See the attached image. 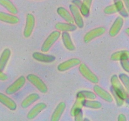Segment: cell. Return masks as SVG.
<instances>
[{
    "mask_svg": "<svg viewBox=\"0 0 129 121\" xmlns=\"http://www.w3.org/2000/svg\"><path fill=\"white\" fill-rule=\"evenodd\" d=\"M0 21L9 24H16L20 21V19L13 14L0 11Z\"/></svg>",
    "mask_w": 129,
    "mask_h": 121,
    "instance_id": "cell-16",
    "label": "cell"
},
{
    "mask_svg": "<svg viewBox=\"0 0 129 121\" xmlns=\"http://www.w3.org/2000/svg\"><path fill=\"white\" fill-rule=\"evenodd\" d=\"M69 9L71 12V15L73 16L74 21L76 23L77 26L79 28H83L84 26V21H83V16L81 13L79 11V10L76 5L74 4H71L69 6Z\"/></svg>",
    "mask_w": 129,
    "mask_h": 121,
    "instance_id": "cell-8",
    "label": "cell"
},
{
    "mask_svg": "<svg viewBox=\"0 0 129 121\" xmlns=\"http://www.w3.org/2000/svg\"><path fill=\"white\" fill-rule=\"evenodd\" d=\"M122 2L124 3L125 5L126 10L128 11L129 10V0H122Z\"/></svg>",
    "mask_w": 129,
    "mask_h": 121,
    "instance_id": "cell-37",
    "label": "cell"
},
{
    "mask_svg": "<svg viewBox=\"0 0 129 121\" xmlns=\"http://www.w3.org/2000/svg\"><path fill=\"white\" fill-rule=\"evenodd\" d=\"M62 39L63 44L68 50L70 51H73L76 49L75 45L73 44L70 35L67 32H64L62 34Z\"/></svg>",
    "mask_w": 129,
    "mask_h": 121,
    "instance_id": "cell-20",
    "label": "cell"
},
{
    "mask_svg": "<svg viewBox=\"0 0 129 121\" xmlns=\"http://www.w3.org/2000/svg\"><path fill=\"white\" fill-rule=\"evenodd\" d=\"M111 84H112V89L115 92V93L119 96L124 101L128 102V92L125 89V87L122 85L120 81L119 78L117 74H113L111 78Z\"/></svg>",
    "mask_w": 129,
    "mask_h": 121,
    "instance_id": "cell-1",
    "label": "cell"
},
{
    "mask_svg": "<svg viewBox=\"0 0 129 121\" xmlns=\"http://www.w3.org/2000/svg\"><path fill=\"white\" fill-rule=\"evenodd\" d=\"M66 103L65 102H61L57 105L55 109L54 110L52 115L51 117V121H58L60 120L62 115L64 113L66 109Z\"/></svg>",
    "mask_w": 129,
    "mask_h": 121,
    "instance_id": "cell-17",
    "label": "cell"
},
{
    "mask_svg": "<svg viewBox=\"0 0 129 121\" xmlns=\"http://www.w3.org/2000/svg\"><path fill=\"white\" fill-rule=\"evenodd\" d=\"M123 23H124V21H123V18L121 17V16H118L114 21L113 23L112 24V26L110 29V35L113 37H115L116 35H118V34L120 32L122 26H123Z\"/></svg>",
    "mask_w": 129,
    "mask_h": 121,
    "instance_id": "cell-12",
    "label": "cell"
},
{
    "mask_svg": "<svg viewBox=\"0 0 129 121\" xmlns=\"http://www.w3.org/2000/svg\"><path fill=\"white\" fill-rule=\"evenodd\" d=\"M110 89H111V92H112V95L114 97L115 100V101H116V103H117V106H118V107H122V106L123 105V103H124V100H123V99H122V98H121L119 96L117 95L115 93L114 91L112 89V88H110Z\"/></svg>",
    "mask_w": 129,
    "mask_h": 121,
    "instance_id": "cell-30",
    "label": "cell"
},
{
    "mask_svg": "<svg viewBox=\"0 0 129 121\" xmlns=\"http://www.w3.org/2000/svg\"><path fill=\"white\" fill-rule=\"evenodd\" d=\"M57 13L58 15L64 19L67 23H74V19L71 14L69 12L68 10L63 7H59L57 9Z\"/></svg>",
    "mask_w": 129,
    "mask_h": 121,
    "instance_id": "cell-18",
    "label": "cell"
},
{
    "mask_svg": "<svg viewBox=\"0 0 129 121\" xmlns=\"http://www.w3.org/2000/svg\"><path fill=\"white\" fill-rule=\"evenodd\" d=\"M119 13H120V15L123 16V17H128V11H127V10H126L125 8L123 9V10H121Z\"/></svg>",
    "mask_w": 129,
    "mask_h": 121,
    "instance_id": "cell-34",
    "label": "cell"
},
{
    "mask_svg": "<svg viewBox=\"0 0 129 121\" xmlns=\"http://www.w3.org/2000/svg\"><path fill=\"white\" fill-rule=\"evenodd\" d=\"M8 78V76L5 73H4L3 72L0 71V80L5 81L7 80Z\"/></svg>",
    "mask_w": 129,
    "mask_h": 121,
    "instance_id": "cell-33",
    "label": "cell"
},
{
    "mask_svg": "<svg viewBox=\"0 0 129 121\" xmlns=\"http://www.w3.org/2000/svg\"><path fill=\"white\" fill-rule=\"evenodd\" d=\"M0 5L3 6L13 15H16L18 13L17 8L10 0H0Z\"/></svg>",
    "mask_w": 129,
    "mask_h": 121,
    "instance_id": "cell-26",
    "label": "cell"
},
{
    "mask_svg": "<svg viewBox=\"0 0 129 121\" xmlns=\"http://www.w3.org/2000/svg\"><path fill=\"white\" fill-rule=\"evenodd\" d=\"M120 64L122 68L126 72H129V61L128 59H124V60H120Z\"/></svg>",
    "mask_w": 129,
    "mask_h": 121,
    "instance_id": "cell-31",
    "label": "cell"
},
{
    "mask_svg": "<svg viewBox=\"0 0 129 121\" xmlns=\"http://www.w3.org/2000/svg\"><path fill=\"white\" fill-rule=\"evenodd\" d=\"M26 79L37 88L38 90L42 93L47 92L48 88L45 83L38 76L34 74H30L26 76Z\"/></svg>",
    "mask_w": 129,
    "mask_h": 121,
    "instance_id": "cell-4",
    "label": "cell"
},
{
    "mask_svg": "<svg viewBox=\"0 0 129 121\" xmlns=\"http://www.w3.org/2000/svg\"><path fill=\"white\" fill-rule=\"evenodd\" d=\"M60 35H61V34H60V31L55 30V31L52 32L43 43L41 47L42 51L44 52H47L49 51L50 48L52 47V46L59 39Z\"/></svg>",
    "mask_w": 129,
    "mask_h": 121,
    "instance_id": "cell-3",
    "label": "cell"
},
{
    "mask_svg": "<svg viewBox=\"0 0 129 121\" xmlns=\"http://www.w3.org/2000/svg\"><path fill=\"white\" fill-rule=\"evenodd\" d=\"M55 28L58 31L62 32H73L77 29L76 25L74 23H62L59 22L56 23Z\"/></svg>",
    "mask_w": 129,
    "mask_h": 121,
    "instance_id": "cell-19",
    "label": "cell"
},
{
    "mask_svg": "<svg viewBox=\"0 0 129 121\" xmlns=\"http://www.w3.org/2000/svg\"><path fill=\"white\" fill-rule=\"evenodd\" d=\"M79 65V71L84 78L94 84H97L99 82L98 76L91 71L86 64L84 63H80Z\"/></svg>",
    "mask_w": 129,
    "mask_h": 121,
    "instance_id": "cell-2",
    "label": "cell"
},
{
    "mask_svg": "<svg viewBox=\"0 0 129 121\" xmlns=\"http://www.w3.org/2000/svg\"><path fill=\"white\" fill-rule=\"evenodd\" d=\"M26 82V78L23 76H21L18 79L15 80V82L9 86L6 89V93L8 95H12L16 93L20 90L21 88L23 87Z\"/></svg>",
    "mask_w": 129,
    "mask_h": 121,
    "instance_id": "cell-6",
    "label": "cell"
},
{
    "mask_svg": "<svg viewBox=\"0 0 129 121\" xmlns=\"http://www.w3.org/2000/svg\"><path fill=\"white\" fill-rule=\"evenodd\" d=\"M128 28H127V30H126V32H127V35H128Z\"/></svg>",
    "mask_w": 129,
    "mask_h": 121,
    "instance_id": "cell-38",
    "label": "cell"
},
{
    "mask_svg": "<svg viewBox=\"0 0 129 121\" xmlns=\"http://www.w3.org/2000/svg\"><path fill=\"white\" fill-rule=\"evenodd\" d=\"M83 106L93 109H99L102 107V104L101 102L94 100L84 99L83 101Z\"/></svg>",
    "mask_w": 129,
    "mask_h": 121,
    "instance_id": "cell-27",
    "label": "cell"
},
{
    "mask_svg": "<svg viewBox=\"0 0 129 121\" xmlns=\"http://www.w3.org/2000/svg\"><path fill=\"white\" fill-rule=\"evenodd\" d=\"M76 96H79L84 99H88V100H94L96 98V95L94 92H90V91L88 90H81L80 92H78L77 93Z\"/></svg>",
    "mask_w": 129,
    "mask_h": 121,
    "instance_id": "cell-28",
    "label": "cell"
},
{
    "mask_svg": "<svg viewBox=\"0 0 129 121\" xmlns=\"http://www.w3.org/2000/svg\"><path fill=\"white\" fill-rule=\"evenodd\" d=\"M72 3L78 8L79 11L81 13V15L84 16H88L89 15V10L90 8H88L86 5L83 2H82L81 0H73Z\"/></svg>",
    "mask_w": 129,
    "mask_h": 121,
    "instance_id": "cell-25",
    "label": "cell"
},
{
    "mask_svg": "<svg viewBox=\"0 0 129 121\" xmlns=\"http://www.w3.org/2000/svg\"><path fill=\"white\" fill-rule=\"evenodd\" d=\"M92 1H93V0H83V3L85 4L88 8H90L91 5V3H92Z\"/></svg>",
    "mask_w": 129,
    "mask_h": 121,
    "instance_id": "cell-36",
    "label": "cell"
},
{
    "mask_svg": "<svg viewBox=\"0 0 129 121\" xmlns=\"http://www.w3.org/2000/svg\"><path fill=\"white\" fill-rule=\"evenodd\" d=\"M115 3L112 5L107 6L104 9V13L107 15H112L120 12L124 8L123 3L122 0H114Z\"/></svg>",
    "mask_w": 129,
    "mask_h": 121,
    "instance_id": "cell-10",
    "label": "cell"
},
{
    "mask_svg": "<svg viewBox=\"0 0 129 121\" xmlns=\"http://www.w3.org/2000/svg\"><path fill=\"white\" fill-rule=\"evenodd\" d=\"M0 103L11 110H15L17 107L16 103L15 101H13V100L2 93H0Z\"/></svg>",
    "mask_w": 129,
    "mask_h": 121,
    "instance_id": "cell-15",
    "label": "cell"
},
{
    "mask_svg": "<svg viewBox=\"0 0 129 121\" xmlns=\"http://www.w3.org/2000/svg\"><path fill=\"white\" fill-rule=\"evenodd\" d=\"M40 97H39V95L37 93H31V94L29 95L28 96L26 97L21 102V107L23 108H26L29 107V106L31 105L32 103H34V102H36L37 100L39 99Z\"/></svg>",
    "mask_w": 129,
    "mask_h": 121,
    "instance_id": "cell-23",
    "label": "cell"
},
{
    "mask_svg": "<svg viewBox=\"0 0 129 121\" xmlns=\"http://www.w3.org/2000/svg\"><path fill=\"white\" fill-rule=\"evenodd\" d=\"M35 20L34 15L31 13H28L26 16V23L23 31L24 37L28 38L31 36L35 27Z\"/></svg>",
    "mask_w": 129,
    "mask_h": 121,
    "instance_id": "cell-7",
    "label": "cell"
},
{
    "mask_svg": "<svg viewBox=\"0 0 129 121\" xmlns=\"http://www.w3.org/2000/svg\"><path fill=\"white\" fill-rule=\"evenodd\" d=\"M84 98L79 96H76V100L75 101V103H74L73 106L72 107L71 110V115L72 117H74L77 113L82 110V107L83 106V101Z\"/></svg>",
    "mask_w": 129,
    "mask_h": 121,
    "instance_id": "cell-22",
    "label": "cell"
},
{
    "mask_svg": "<svg viewBox=\"0 0 129 121\" xmlns=\"http://www.w3.org/2000/svg\"><path fill=\"white\" fill-rule=\"evenodd\" d=\"M111 60L113 61H118V60H124L129 59V52L128 50H120L113 53L111 55Z\"/></svg>",
    "mask_w": 129,
    "mask_h": 121,
    "instance_id": "cell-24",
    "label": "cell"
},
{
    "mask_svg": "<svg viewBox=\"0 0 129 121\" xmlns=\"http://www.w3.org/2000/svg\"><path fill=\"white\" fill-rule=\"evenodd\" d=\"M10 56H11V50L8 48H6L3 51L0 56V71H3L5 69Z\"/></svg>",
    "mask_w": 129,
    "mask_h": 121,
    "instance_id": "cell-21",
    "label": "cell"
},
{
    "mask_svg": "<svg viewBox=\"0 0 129 121\" xmlns=\"http://www.w3.org/2000/svg\"><path fill=\"white\" fill-rule=\"evenodd\" d=\"M32 57L34 59L38 60V61L46 63H52L55 59V56L54 55L45 54L41 52H38L33 53Z\"/></svg>",
    "mask_w": 129,
    "mask_h": 121,
    "instance_id": "cell-14",
    "label": "cell"
},
{
    "mask_svg": "<svg viewBox=\"0 0 129 121\" xmlns=\"http://www.w3.org/2000/svg\"><path fill=\"white\" fill-rule=\"evenodd\" d=\"M93 90H94L95 94L99 96L103 100L106 101L107 102H110V103L113 102V98L112 95L109 92H108L105 89H103V88L98 85V84H96V85L94 86Z\"/></svg>",
    "mask_w": 129,
    "mask_h": 121,
    "instance_id": "cell-11",
    "label": "cell"
},
{
    "mask_svg": "<svg viewBox=\"0 0 129 121\" xmlns=\"http://www.w3.org/2000/svg\"><path fill=\"white\" fill-rule=\"evenodd\" d=\"M119 78L120 79V81H122V83H123V84L124 85L125 88L126 90L128 92L129 91V78L128 75L125 74H119Z\"/></svg>",
    "mask_w": 129,
    "mask_h": 121,
    "instance_id": "cell-29",
    "label": "cell"
},
{
    "mask_svg": "<svg viewBox=\"0 0 129 121\" xmlns=\"http://www.w3.org/2000/svg\"><path fill=\"white\" fill-rule=\"evenodd\" d=\"M46 107L47 105L45 103L40 102V103H37L35 106H34L31 109H30V110L29 111L27 114V118L30 120L34 119Z\"/></svg>",
    "mask_w": 129,
    "mask_h": 121,
    "instance_id": "cell-13",
    "label": "cell"
},
{
    "mask_svg": "<svg viewBox=\"0 0 129 121\" xmlns=\"http://www.w3.org/2000/svg\"><path fill=\"white\" fill-rule=\"evenodd\" d=\"M81 63V60L78 58H72L68 59L58 65L57 69L60 72H64L72 68L78 66Z\"/></svg>",
    "mask_w": 129,
    "mask_h": 121,
    "instance_id": "cell-9",
    "label": "cell"
},
{
    "mask_svg": "<svg viewBox=\"0 0 129 121\" xmlns=\"http://www.w3.org/2000/svg\"><path fill=\"white\" fill-rule=\"evenodd\" d=\"M106 32V28L103 26L95 28L87 32L83 38V40L85 43H88L93 39L102 36Z\"/></svg>",
    "mask_w": 129,
    "mask_h": 121,
    "instance_id": "cell-5",
    "label": "cell"
},
{
    "mask_svg": "<svg viewBox=\"0 0 129 121\" xmlns=\"http://www.w3.org/2000/svg\"><path fill=\"white\" fill-rule=\"evenodd\" d=\"M74 119L76 121H81L83 119V111H80L74 115Z\"/></svg>",
    "mask_w": 129,
    "mask_h": 121,
    "instance_id": "cell-32",
    "label": "cell"
},
{
    "mask_svg": "<svg viewBox=\"0 0 129 121\" xmlns=\"http://www.w3.org/2000/svg\"><path fill=\"white\" fill-rule=\"evenodd\" d=\"M118 121H127V118L124 114H120L118 117Z\"/></svg>",
    "mask_w": 129,
    "mask_h": 121,
    "instance_id": "cell-35",
    "label": "cell"
}]
</instances>
